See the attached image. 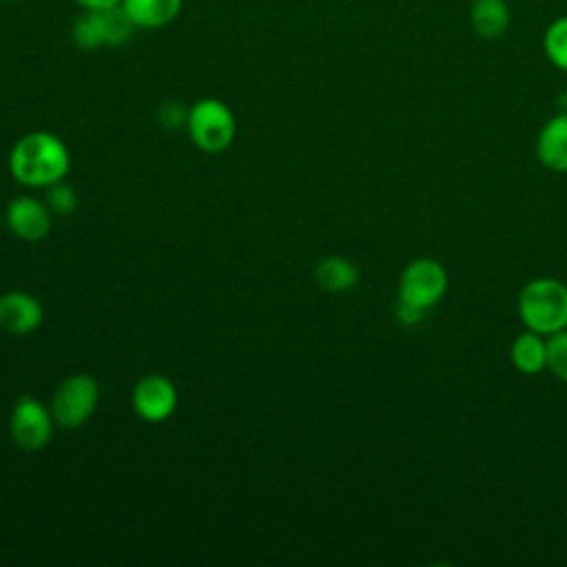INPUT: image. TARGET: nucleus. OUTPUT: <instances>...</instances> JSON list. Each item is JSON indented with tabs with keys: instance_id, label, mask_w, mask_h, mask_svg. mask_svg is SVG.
<instances>
[{
	"instance_id": "4be33fe9",
	"label": "nucleus",
	"mask_w": 567,
	"mask_h": 567,
	"mask_svg": "<svg viewBox=\"0 0 567 567\" xmlns=\"http://www.w3.org/2000/svg\"><path fill=\"white\" fill-rule=\"evenodd\" d=\"M558 106H560V111H567V93H563V95L558 97Z\"/></svg>"
},
{
	"instance_id": "f03ea898",
	"label": "nucleus",
	"mask_w": 567,
	"mask_h": 567,
	"mask_svg": "<svg viewBox=\"0 0 567 567\" xmlns=\"http://www.w3.org/2000/svg\"><path fill=\"white\" fill-rule=\"evenodd\" d=\"M516 310L527 330L549 337L567 328V286L554 277L529 279L516 299Z\"/></svg>"
},
{
	"instance_id": "6ab92c4d",
	"label": "nucleus",
	"mask_w": 567,
	"mask_h": 567,
	"mask_svg": "<svg viewBox=\"0 0 567 567\" xmlns=\"http://www.w3.org/2000/svg\"><path fill=\"white\" fill-rule=\"evenodd\" d=\"M188 120V109L179 102H164L159 106V122L166 128H182Z\"/></svg>"
},
{
	"instance_id": "423d86ee",
	"label": "nucleus",
	"mask_w": 567,
	"mask_h": 567,
	"mask_svg": "<svg viewBox=\"0 0 567 567\" xmlns=\"http://www.w3.org/2000/svg\"><path fill=\"white\" fill-rule=\"evenodd\" d=\"M97 399H100V388L93 377L89 374L66 377L58 385L51 403L55 423H60L62 427H80L95 412Z\"/></svg>"
},
{
	"instance_id": "f257e3e1",
	"label": "nucleus",
	"mask_w": 567,
	"mask_h": 567,
	"mask_svg": "<svg viewBox=\"0 0 567 567\" xmlns=\"http://www.w3.org/2000/svg\"><path fill=\"white\" fill-rule=\"evenodd\" d=\"M71 166L66 144L47 131L22 135L9 155L11 175L31 188H42L60 182Z\"/></svg>"
},
{
	"instance_id": "aec40b11",
	"label": "nucleus",
	"mask_w": 567,
	"mask_h": 567,
	"mask_svg": "<svg viewBox=\"0 0 567 567\" xmlns=\"http://www.w3.org/2000/svg\"><path fill=\"white\" fill-rule=\"evenodd\" d=\"M394 312H396V319H399L403 326H416V323L423 321V315H425V310L414 308V306H408V303H401V301H396Z\"/></svg>"
},
{
	"instance_id": "9d476101",
	"label": "nucleus",
	"mask_w": 567,
	"mask_h": 567,
	"mask_svg": "<svg viewBox=\"0 0 567 567\" xmlns=\"http://www.w3.org/2000/svg\"><path fill=\"white\" fill-rule=\"evenodd\" d=\"M44 319L42 303L22 290L4 292L0 297V328L11 334H29L40 328Z\"/></svg>"
},
{
	"instance_id": "412c9836",
	"label": "nucleus",
	"mask_w": 567,
	"mask_h": 567,
	"mask_svg": "<svg viewBox=\"0 0 567 567\" xmlns=\"http://www.w3.org/2000/svg\"><path fill=\"white\" fill-rule=\"evenodd\" d=\"M80 9H106V7H115L122 0H73Z\"/></svg>"
},
{
	"instance_id": "5701e85b",
	"label": "nucleus",
	"mask_w": 567,
	"mask_h": 567,
	"mask_svg": "<svg viewBox=\"0 0 567 567\" xmlns=\"http://www.w3.org/2000/svg\"><path fill=\"white\" fill-rule=\"evenodd\" d=\"M7 2H20V0H7Z\"/></svg>"
},
{
	"instance_id": "1a4fd4ad",
	"label": "nucleus",
	"mask_w": 567,
	"mask_h": 567,
	"mask_svg": "<svg viewBox=\"0 0 567 567\" xmlns=\"http://www.w3.org/2000/svg\"><path fill=\"white\" fill-rule=\"evenodd\" d=\"M7 226L9 230L24 241H40L49 235L51 213L35 197H16L7 206Z\"/></svg>"
},
{
	"instance_id": "0eeeda50",
	"label": "nucleus",
	"mask_w": 567,
	"mask_h": 567,
	"mask_svg": "<svg viewBox=\"0 0 567 567\" xmlns=\"http://www.w3.org/2000/svg\"><path fill=\"white\" fill-rule=\"evenodd\" d=\"M53 412H49L38 399L20 396L11 410L9 430L13 441L29 452L42 450L53 434Z\"/></svg>"
},
{
	"instance_id": "2eb2a0df",
	"label": "nucleus",
	"mask_w": 567,
	"mask_h": 567,
	"mask_svg": "<svg viewBox=\"0 0 567 567\" xmlns=\"http://www.w3.org/2000/svg\"><path fill=\"white\" fill-rule=\"evenodd\" d=\"M315 279L328 292H346L359 284V268L341 255H330L317 264Z\"/></svg>"
},
{
	"instance_id": "f3484780",
	"label": "nucleus",
	"mask_w": 567,
	"mask_h": 567,
	"mask_svg": "<svg viewBox=\"0 0 567 567\" xmlns=\"http://www.w3.org/2000/svg\"><path fill=\"white\" fill-rule=\"evenodd\" d=\"M547 370L567 383V328L547 337Z\"/></svg>"
},
{
	"instance_id": "39448f33",
	"label": "nucleus",
	"mask_w": 567,
	"mask_h": 567,
	"mask_svg": "<svg viewBox=\"0 0 567 567\" xmlns=\"http://www.w3.org/2000/svg\"><path fill=\"white\" fill-rule=\"evenodd\" d=\"M447 284V270L439 259L416 257L408 261L405 268L401 270L396 301L427 312L445 297Z\"/></svg>"
},
{
	"instance_id": "20e7f679",
	"label": "nucleus",
	"mask_w": 567,
	"mask_h": 567,
	"mask_svg": "<svg viewBox=\"0 0 567 567\" xmlns=\"http://www.w3.org/2000/svg\"><path fill=\"white\" fill-rule=\"evenodd\" d=\"M186 128L195 146L206 153L226 151L233 144L237 133L233 111L221 100H215V97L197 100L188 109Z\"/></svg>"
},
{
	"instance_id": "4468645a",
	"label": "nucleus",
	"mask_w": 567,
	"mask_h": 567,
	"mask_svg": "<svg viewBox=\"0 0 567 567\" xmlns=\"http://www.w3.org/2000/svg\"><path fill=\"white\" fill-rule=\"evenodd\" d=\"M509 359L514 368L523 374L543 372L547 368V337L525 328L520 334L514 337L509 348Z\"/></svg>"
},
{
	"instance_id": "dca6fc26",
	"label": "nucleus",
	"mask_w": 567,
	"mask_h": 567,
	"mask_svg": "<svg viewBox=\"0 0 567 567\" xmlns=\"http://www.w3.org/2000/svg\"><path fill=\"white\" fill-rule=\"evenodd\" d=\"M543 51L551 66L567 73V16L556 18L543 33Z\"/></svg>"
},
{
	"instance_id": "ddd939ff",
	"label": "nucleus",
	"mask_w": 567,
	"mask_h": 567,
	"mask_svg": "<svg viewBox=\"0 0 567 567\" xmlns=\"http://www.w3.org/2000/svg\"><path fill=\"white\" fill-rule=\"evenodd\" d=\"M512 22L507 0H474L470 7V24L485 40L501 38Z\"/></svg>"
},
{
	"instance_id": "6e6552de",
	"label": "nucleus",
	"mask_w": 567,
	"mask_h": 567,
	"mask_svg": "<svg viewBox=\"0 0 567 567\" xmlns=\"http://www.w3.org/2000/svg\"><path fill=\"white\" fill-rule=\"evenodd\" d=\"M133 408L148 423L168 419L177 408V390L173 381L162 374H146L133 388Z\"/></svg>"
},
{
	"instance_id": "f8f14e48",
	"label": "nucleus",
	"mask_w": 567,
	"mask_h": 567,
	"mask_svg": "<svg viewBox=\"0 0 567 567\" xmlns=\"http://www.w3.org/2000/svg\"><path fill=\"white\" fill-rule=\"evenodd\" d=\"M184 0H122L120 7L126 11L137 29H162L168 27L182 11Z\"/></svg>"
},
{
	"instance_id": "7ed1b4c3",
	"label": "nucleus",
	"mask_w": 567,
	"mask_h": 567,
	"mask_svg": "<svg viewBox=\"0 0 567 567\" xmlns=\"http://www.w3.org/2000/svg\"><path fill=\"white\" fill-rule=\"evenodd\" d=\"M135 29L137 27L120 4L106 9H82L73 20L71 38L78 49L97 51L102 47L126 44Z\"/></svg>"
},
{
	"instance_id": "9b49d317",
	"label": "nucleus",
	"mask_w": 567,
	"mask_h": 567,
	"mask_svg": "<svg viewBox=\"0 0 567 567\" xmlns=\"http://www.w3.org/2000/svg\"><path fill=\"white\" fill-rule=\"evenodd\" d=\"M536 157L545 168L567 173V111H560L540 126L536 135Z\"/></svg>"
},
{
	"instance_id": "a211bd4d",
	"label": "nucleus",
	"mask_w": 567,
	"mask_h": 567,
	"mask_svg": "<svg viewBox=\"0 0 567 567\" xmlns=\"http://www.w3.org/2000/svg\"><path fill=\"white\" fill-rule=\"evenodd\" d=\"M47 188H49V195H47L49 210H53V213H58V215H69V213L75 210V206H78V195H75V190H73L69 184H64V182L60 179V182H55V184H51V186H47Z\"/></svg>"
}]
</instances>
